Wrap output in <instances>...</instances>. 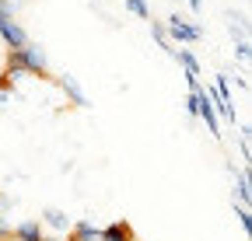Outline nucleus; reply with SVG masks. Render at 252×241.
<instances>
[{
  "label": "nucleus",
  "instance_id": "nucleus-13",
  "mask_svg": "<svg viewBox=\"0 0 252 241\" xmlns=\"http://www.w3.org/2000/svg\"><path fill=\"white\" fill-rule=\"evenodd\" d=\"M186 112L196 119V95H189V98H186Z\"/></svg>",
  "mask_w": 252,
  "mask_h": 241
},
{
  "label": "nucleus",
  "instance_id": "nucleus-7",
  "mask_svg": "<svg viewBox=\"0 0 252 241\" xmlns=\"http://www.w3.org/2000/svg\"><path fill=\"white\" fill-rule=\"evenodd\" d=\"M175 59L186 67V74H193V77H200V59L189 53V49H175Z\"/></svg>",
  "mask_w": 252,
  "mask_h": 241
},
{
  "label": "nucleus",
  "instance_id": "nucleus-15",
  "mask_svg": "<svg viewBox=\"0 0 252 241\" xmlns=\"http://www.w3.org/2000/svg\"><path fill=\"white\" fill-rule=\"evenodd\" d=\"M189 7H193V11H200V7H203V0H189Z\"/></svg>",
  "mask_w": 252,
  "mask_h": 241
},
{
  "label": "nucleus",
  "instance_id": "nucleus-11",
  "mask_svg": "<svg viewBox=\"0 0 252 241\" xmlns=\"http://www.w3.org/2000/svg\"><path fill=\"white\" fill-rule=\"evenodd\" d=\"M235 53H238V59H249V39H238V49Z\"/></svg>",
  "mask_w": 252,
  "mask_h": 241
},
{
  "label": "nucleus",
  "instance_id": "nucleus-5",
  "mask_svg": "<svg viewBox=\"0 0 252 241\" xmlns=\"http://www.w3.org/2000/svg\"><path fill=\"white\" fill-rule=\"evenodd\" d=\"M102 241H137V238L126 220H112L109 227H102Z\"/></svg>",
  "mask_w": 252,
  "mask_h": 241
},
{
  "label": "nucleus",
  "instance_id": "nucleus-8",
  "mask_svg": "<svg viewBox=\"0 0 252 241\" xmlns=\"http://www.w3.org/2000/svg\"><path fill=\"white\" fill-rule=\"evenodd\" d=\"M249 199H252V182H249V171H238V203H242V206H249Z\"/></svg>",
  "mask_w": 252,
  "mask_h": 241
},
{
  "label": "nucleus",
  "instance_id": "nucleus-2",
  "mask_svg": "<svg viewBox=\"0 0 252 241\" xmlns=\"http://www.w3.org/2000/svg\"><path fill=\"white\" fill-rule=\"evenodd\" d=\"M11 238L14 241H46V231H42V220H21V224H14L11 227Z\"/></svg>",
  "mask_w": 252,
  "mask_h": 241
},
{
  "label": "nucleus",
  "instance_id": "nucleus-4",
  "mask_svg": "<svg viewBox=\"0 0 252 241\" xmlns=\"http://www.w3.org/2000/svg\"><path fill=\"white\" fill-rule=\"evenodd\" d=\"M42 224H49L53 231H63V234H70V217L67 214H63V210H56V206H49V210H42V217H39Z\"/></svg>",
  "mask_w": 252,
  "mask_h": 241
},
{
  "label": "nucleus",
  "instance_id": "nucleus-12",
  "mask_svg": "<svg viewBox=\"0 0 252 241\" xmlns=\"http://www.w3.org/2000/svg\"><path fill=\"white\" fill-rule=\"evenodd\" d=\"M0 241H11V224L0 217Z\"/></svg>",
  "mask_w": 252,
  "mask_h": 241
},
{
  "label": "nucleus",
  "instance_id": "nucleus-3",
  "mask_svg": "<svg viewBox=\"0 0 252 241\" xmlns=\"http://www.w3.org/2000/svg\"><path fill=\"white\" fill-rule=\"evenodd\" d=\"M67 238L70 241H102V227H94L91 220H74Z\"/></svg>",
  "mask_w": 252,
  "mask_h": 241
},
{
  "label": "nucleus",
  "instance_id": "nucleus-1",
  "mask_svg": "<svg viewBox=\"0 0 252 241\" xmlns=\"http://www.w3.org/2000/svg\"><path fill=\"white\" fill-rule=\"evenodd\" d=\"M165 35H168L172 42H179V46H182V42H196L203 32H200L196 25H189L182 14H172V18H168V25H165Z\"/></svg>",
  "mask_w": 252,
  "mask_h": 241
},
{
  "label": "nucleus",
  "instance_id": "nucleus-14",
  "mask_svg": "<svg viewBox=\"0 0 252 241\" xmlns=\"http://www.w3.org/2000/svg\"><path fill=\"white\" fill-rule=\"evenodd\" d=\"M14 11V0H0V14H11Z\"/></svg>",
  "mask_w": 252,
  "mask_h": 241
},
{
  "label": "nucleus",
  "instance_id": "nucleus-6",
  "mask_svg": "<svg viewBox=\"0 0 252 241\" xmlns=\"http://www.w3.org/2000/svg\"><path fill=\"white\" fill-rule=\"evenodd\" d=\"M60 87H63V95H67L74 105H88V95L77 87V80H74L70 74H63V77H60Z\"/></svg>",
  "mask_w": 252,
  "mask_h": 241
},
{
  "label": "nucleus",
  "instance_id": "nucleus-16",
  "mask_svg": "<svg viewBox=\"0 0 252 241\" xmlns=\"http://www.w3.org/2000/svg\"><path fill=\"white\" fill-rule=\"evenodd\" d=\"M63 241H70V238H63Z\"/></svg>",
  "mask_w": 252,
  "mask_h": 241
},
{
  "label": "nucleus",
  "instance_id": "nucleus-10",
  "mask_svg": "<svg viewBox=\"0 0 252 241\" xmlns=\"http://www.w3.org/2000/svg\"><path fill=\"white\" fill-rule=\"evenodd\" d=\"M235 214H238V220H242V231H245V234H252V214H249V206H242V203H238V206H235Z\"/></svg>",
  "mask_w": 252,
  "mask_h": 241
},
{
  "label": "nucleus",
  "instance_id": "nucleus-9",
  "mask_svg": "<svg viewBox=\"0 0 252 241\" xmlns=\"http://www.w3.org/2000/svg\"><path fill=\"white\" fill-rule=\"evenodd\" d=\"M126 11L137 14V18H144V21H151V7L144 4V0H126Z\"/></svg>",
  "mask_w": 252,
  "mask_h": 241
}]
</instances>
